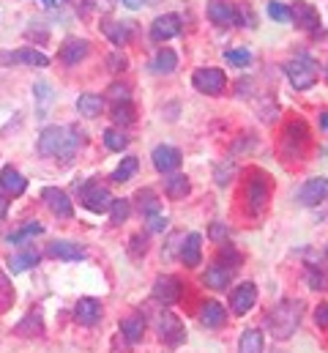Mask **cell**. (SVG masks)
<instances>
[{"instance_id":"obj_1","label":"cell","mask_w":328,"mask_h":353,"mask_svg":"<svg viewBox=\"0 0 328 353\" xmlns=\"http://www.w3.org/2000/svg\"><path fill=\"white\" fill-rule=\"evenodd\" d=\"M301 315L304 307L296 299H282L268 315H265V326L271 332L274 340H290L296 334V329L301 326Z\"/></svg>"},{"instance_id":"obj_2","label":"cell","mask_w":328,"mask_h":353,"mask_svg":"<svg viewBox=\"0 0 328 353\" xmlns=\"http://www.w3.org/2000/svg\"><path fill=\"white\" fill-rule=\"evenodd\" d=\"M285 74L296 90H309L318 80V63L309 55H296L293 61L285 63Z\"/></svg>"},{"instance_id":"obj_3","label":"cell","mask_w":328,"mask_h":353,"mask_svg":"<svg viewBox=\"0 0 328 353\" xmlns=\"http://www.w3.org/2000/svg\"><path fill=\"white\" fill-rule=\"evenodd\" d=\"M192 85H194V90H200L205 96H219L222 90L227 88V77L216 66H203V69H197L192 74Z\"/></svg>"},{"instance_id":"obj_4","label":"cell","mask_w":328,"mask_h":353,"mask_svg":"<svg viewBox=\"0 0 328 353\" xmlns=\"http://www.w3.org/2000/svg\"><path fill=\"white\" fill-rule=\"evenodd\" d=\"M80 200L88 211H93V214H104V211H110V205H112L115 197L110 194L107 186H101V183H96V181H88V183L80 189Z\"/></svg>"},{"instance_id":"obj_5","label":"cell","mask_w":328,"mask_h":353,"mask_svg":"<svg viewBox=\"0 0 328 353\" xmlns=\"http://www.w3.org/2000/svg\"><path fill=\"white\" fill-rule=\"evenodd\" d=\"M156 332H159V340L170 348H178L183 340H186V329L181 323V318H175L170 310H162L159 318H156Z\"/></svg>"},{"instance_id":"obj_6","label":"cell","mask_w":328,"mask_h":353,"mask_svg":"<svg viewBox=\"0 0 328 353\" xmlns=\"http://www.w3.org/2000/svg\"><path fill=\"white\" fill-rule=\"evenodd\" d=\"M69 137V126H47L39 137V154L41 157H63Z\"/></svg>"},{"instance_id":"obj_7","label":"cell","mask_w":328,"mask_h":353,"mask_svg":"<svg viewBox=\"0 0 328 353\" xmlns=\"http://www.w3.org/2000/svg\"><path fill=\"white\" fill-rule=\"evenodd\" d=\"M268 194H271V186H268L263 173L249 178V183H246V205H249L252 214H263V208L268 203Z\"/></svg>"},{"instance_id":"obj_8","label":"cell","mask_w":328,"mask_h":353,"mask_svg":"<svg viewBox=\"0 0 328 353\" xmlns=\"http://www.w3.org/2000/svg\"><path fill=\"white\" fill-rule=\"evenodd\" d=\"M41 200H44L47 208H50L55 216H61V219H69V216L74 214V205H72L69 194H66L61 186H47V189L41 192Z\"/></svg>"},{"instance_id":"obj_9","label":"cell","mask_w":328,"mask_h":353,"mask_svg":"<svg viewBox=\"0 0 328 353\" xmlns=\"http://www.w3.org/2000/svg\"><path fill=\"white\" fill-rule=\"evenodd\" d=\"M154 299H156L162 307H172V304L181 299V279L172 276V274L156 276V282H154Z\"/></svg>"},{"instance_id":"obj_10","label":"cell","mask_w":328,"mask_h":353,"mask_svg":"<svg viewBox=\"0 0 328 353\" xmlns=\"http://www.w3.org/2000/svg\"><path fill=\"white\" fill-rule=\"evenodd\" d=\"M290 19H293L298 28L312 30V33L320 28V14H318V8L309 6L307 0H296V3L290 6Z\"/></svg>"},{"instance_id":"obj_11","label":"cell","mask_w":328,"mask_h":353,"mask_svg":"<svg viewBox=\"0 0 328 353\" xmlns=\"http://www.w3.org/2000/svg\"><path fill=\"white\" fill-rule=\"evenodd\" d=\"M208 19L219 28L238 25V8L230 0H208Z\"/></svg>"},{"instance_id":"obj_12","label":"cell","mask_w":328,"mask_h":353,"mask_svg":"<svg viewBox=\"0 0 328 353\" xmlns=\"http://www.w3.org/2000/svg\"><path fill=\"white\" fill-rule=\"evenodd\" d=\"M151 159H154V168H156L159 173H164V176L175 173V170L181 168V162H183L181 151L172 148V145H156L154 154H151Z\"/></svg>"},{"instance_id":"obj_13","label":"cell","mask_w":328,"mask_h":353,"mask_svg":"<svg viewBox=\"0 0 328 353\" xmlns=\"http://www.w3.org/2000/svg\"><path fill=\"white\" fill-rule=\"evenodd\" d=\"M257 301V285L254 282H244L230 293V310L233 315H246Z\"/></svg>"},{"instance_id":"obj_14","label":"cell","mask_w":328,"mask_h":353,"mask_svg":"<svg viewBox=\"0 0 328 353\" xmlns=\"http://www.w3.org/2000/svg\"><path fill=\"white\" fill-rule=\"evenodd\" d=\"M132 22H123V19H112V17H107V19H101V33L115 44V47H126L129 44V39H132Z\"/></svg>"},{"instance_id":"obj_15","label":"cell","mask_w":328,"mask_h":353,"mask_svg":"<svg viewBox=\"0 0 328 353\" xmlns=\"http://www.w3.org/2000/svg\"><path fill=\"white\" fill-rule=\"evenodd\" d=\"M323 200H328V178H309L298 192V203L304 205H320Z\"/></svg>"},{"instance_id":"obj_16","label":"cell","mask_w":328,"mask_h":353,"mask_svg":"<svg viewBox=\"0 0 328 353\" xmlns=\"http://www.w3.org/2000/svg\"><path fill=\"white\" fill-rule=\"evenodd\" d=\"M181 33V17L178 14H164V17H156L154 25H151V39L154 41H167L172 36Z\"/></svg>"},{"instance_id":"obj_17","label":"cell","mask_w":328,"mask_h":353,"mask_svg":"<svg viewBox=\"0 0 328 353\" xmlns=\"http://www.w3.org/2000/svg\"><path fill=\"white\" fill-rule=\"evenodd\" d=\"M88 52H90V44L85 41V39H66L63 44H61V61L66 63V66H77L82 63L85 58H88Z\"/></svg>"},{"instance_id":"obj_18","label":"cell","mask_w":328,"mask_h":353,"mask_svg":"<svg viewBox=\"0 0 328 353\" xmlns=\"http://www.w3.org/2000/svg\"><path fill=\"white\" fill-rule=\"evenodd\" d=\"M3 63H28V66H47L50 58L33 47H22V50H14V52H3L0 55Z\"/></svg>"},{"instance_id":"obj_19","label":"cell","mask_w":328,"mask_h":353,"mask_svg":"<svg viewBox=\"0 0 328 353\" xmlns=\"http://www.w3.org/2000/svg\"><path fill=\"white\" fill-rule=\"evenodd\" d=\"M74 321L80 326H93L101 321V301L99 299H80L74 304Z\"/></svg>"},{"instance_id":"obj_20","label":"cell","mask_w":328,"mask_h":353,"mask_svg":"<svg viewBox=\"0 0 328 353\" xmlns=\"http://www.w3.org/2000/svg\"><path fill=\"white\" fill-rule=\"evenodd\" d=\"M227 321V310L219 304V301H205L200 307V323L205 329H222Z\"/></svg>"},{"instance_id":"obj_21","label":"cell","mask_w":328,"mask_h":353,"mask_svg":"<svg viewBox=\"0 0 328 353\" xmlns=\"http://www.w3.org/2000/svg\"><path fill=\"white\" fill-rule=\"evenodd\" d=\"M47 255L50 258H58V261H82L85 258V250H82L80 244H74V241H52L50 247H47Z\"/></svg>"},{"instance_id":"obj_22","label":"cell","mask_w":328,"mask_h":353,"mask_svg":"<svg viewBox=\"0 0 328 353\" xmlns=\"http://www.w3.org/2000/svg\"><path fill=\"white\" fill-rule=\"evenodd\" d=\"M233 276H236L233 268H227V265H222V263H214L208 271H205L203 282H205L208 288H214V290H225V288L233 282Z\"/></svg>"},{"instance_id":"obj_23","label":"cell","mask_w":328,"mask_h":353,"mask_svg":"<svg viewBox=\"0 0 328 353\" xmlns=\"http://www.w3.org/2000/svg\"><path fill=\"white\" fill-rule=\"evenodd\" d=\"M0 186L11 194V197H19L25 189H28V181L22 178V173L17 170V168H11V165H6L3 170H0Z\"/></svg>"},{"instance_id":"obj_24","label":"cell","mask_w":328,"mask_h":353,"mask_svg":"<svg viewBox=\"0 0 328 353\" xmlns=\"http://www.w3.org/2000/svg\"><path fill=\"white\" fill-rule=\"evenodd\" d=\"M181 261L186 265H200L203 261V239L200 233H189L181 244Z\"/></svg>"},{"instance_id":"obj_25","label":"cell","mask_w":328,"mask_h":353,"mask_svg":"<svg viewBox=\"0 0 328 353\" xmlns=\"http://www.w3.org/2000/svg\"><path fill=\"white\" fill-rule=\"evenodd\" d=\"M121 332H123V337H126L129 345H137V343L143 340V334H145V318H143V315H129V318H123V321H121Z\"/></svg>"},{"instance_id":"obj_26","label":"cell","mask_w":328,"mask_h":353,"mask_svg":"<svg viewBox=\"0 0 328 353\" xmlns=\"http://www.w3.org/2000/svg\"><path fill=\"white\" fill-rule=\"evenodd\" d=\"M77 112L85 118H99L104 112V99L99 93H82L77 99Z\"/></svg>"},{"instance_id":"obj_27","label":"cell","mask_w":328,"mask_h":353,"mask_svg":"<svg viewBox=\"0 0 328 353\" xmlns=\"http://www.w3.org/2000/svg\"><path fill=\"white\" fill-rule=\"evenodd\" d=\"M189 178L183 176V173H170L167 181H164V192H167V197L170 200H183L186 194H189Z\"/></svg>"},{"instance_id":"obj_28","label":"cell","mask_w":328,"mask_h":353,"mask_svg":"<svg viewBox=\"0 0 328 353\" xmlns=\"http://www.w3.org/2000/svg\"><path fill=\"white\" fill-rule=\"evenodd\" d=\"M175 66H178V55H175L170 47H162V50L154 55V63H151V69H154L156 74H172Z\"/></svg>"},{"instance_id":"obj_29","label":"cell","mask_w":328,"mask_h":353,"mask_svg":"<svg viewBox=\"0 0 328 353\" xmlns=\"http://www.w3.org/2000/svg\"><path fill=\"white\" fill-rule=\"evenodd\" d=\"M238 353H263V332L246 329L238 343Z\"/></svg>"},{"instance_id":"obj_30","label":"cell","mask_w":328,"mask_h":353,"mask_svg":"<svg viewBox=\"0 0 328 353\" xmlns=\"http://www.w3.org/2000/svg\"><path fill=\"white\" fill-rule=\"evenodd\" d=\"M41 261V255L39 252H22V255H14V258H8V268H11V274H22V271H28V268H33V265Z\"/></svg>"},{"instance_id":"obj_31","label":"cell","mask_w":328,"mask_h":353,"mask_svg":"<svg viewBox=\"0 0 328 353\" xmlns=\"http://www.w3.org/2000/svg\"><path fill=\"white\" fill-rule=\"evenodd\" d=\"M134 107H132V101H115V107H112V121L123 129V126H132L134 123Z\"/></svg>"},{"instance_id":"obj_32","label":"cell","mask_w":328,"mask_h":353,"mask_svg":"<svg viewBox=\"0 0 328 353\" xmlns=\"http://www.w3.org/2000/svg\"><path fill=\"white\" fill-rule=\"evenodd\" d=\"M82 143H85V132L82 129H77V126H69V137H66V148H63V162H69L77 151L82 148Z\"/></svg>"},{"instance_id":"obj_33","label":"cell","mask_w":328,"mask_h":353,"mask_svg":"<svg viewBox=\"0 0 328 353\" xmlns=\"http://www.w3.org/2000/svg\"><path fill=\"white\" fill-rule=\"evenodd\" d=\"M41 233H44V228H41L39 222H30V225H25V228H19V230L8 233V236H6V241H8V244H25L28 239L41 236Z\"/></svg>"},{"instance_id":"obj_34","label":"cell","mask_w":328,"mask_h":353,"mask_svg":"<svg viewBox=\"0 0 328 353\" xmlns=\"http://www.w3.org/2000/svg\"><path fill=\"white\" fill-rule=\"evenodd\" d=\"M137 168H140L137 157H123V162H121V165L115 168V173H112V181H115V183H126L129 178H134Z\"/></svg>"},{"instance_id":"obj_35","label":"cell","mask_w":328,"mask_h":353,"mask_svg":"<svg viewBox=\"0 0 328 353\" xmlns=\"http://www.w3.org/2000/svg\"><path fill=\"white\" fill-rule=\"evenodd\" d=\"M104 145H107L110 151H118V154H121V151L129 148V137H126L121 129H107V132H104Z\"/></svg>"},{"instance_id":"obj_36","label":"cell","mask_w":328,"mask_h":353,"mask_svg":"<svg viewBox=\"0 0 328 353\" xmlns=\"http://www.w3.org/2000/svg\"><path fill=\"white\" fill-rule=\"evenodd\" d=\"M134 200H137V208H140L143 214L159 211V200H156V192H154V189H140V192L134 194Z\"/></svg>"},{"instance_id":"obj_37","label":"cell","mask_w":328,"mask_h":353,"mask_svg":"<svg viewBox=\"0 0 328 353\" xmlns=\"http://www.w3.org/2000/svg\"><path fill=\"white\" fill-rule=\"evenodd\" d=\"M241 252L233 247V244H225L222 247V252H219V258H216V263L227 265V268H233V271H238V265H241Z\"/></svg>"},{"instance_id":"obj_38","label":"cell","mask_w":328,"mask_h":353,"mask_svg":"<svg viewBox=\"0 0 328 353\" xmlns=\"http://www.w3.org/2000/svg\"><path fill=\"white\" fill-rule=\"evenodd\" d=\"M129 214H132V203L129 200H112V205H110V219H112V225H121V222H126L129 219Z\"/></svg>"},{"instance_id":"obj_39","label":"cell","mask_w":328,"mask_h":353,"mask_svg":"<svg viewBox=\"0 0 328 353\" xmlns=\"http://www.w3.org/2000/svg\"><path fill=\"white\" fill-rule=\"evenodd\" d=\"M225 61H227L230 66L244 69V66L252 63V52H249V50H227V52H225Z\"/></svg>"},{"instance_id":"obj_40","label":"cell","mask_w":328,"mask_h":353,"mask_svg":"<svg viewBox=\"0 0 328 353\" xmlns=\"http://www.w3.org/2000/svg\"><path fill=\"white\" fill-rule=\"evenodd\" d=\"M307 285H309L312 290H326L328 276L323 274V271H318L315 265H309V268H307Z\"/></svg>"},{"instance_id":"obj_41","label":"cell","mask_w":328,"mask_h":353,"mask_svg":"<svg viewBox=\"0 0 328 353\" xmlns=\"http://www.w3.org/2000/svg\"><path fill=\"white\" fill-rule=\"evenodd\" d=\"M268 17L276 19V22H290V8L285 3H279V0H271L268 3Z\"/></svg>"},{"instance_id":"obj_42","label":"cell","mask_w":328,"mask_h":353,"mask_svg":"<svg viewBox=\"0 0 328 353\" xmlns=\"http://www.w3.org/2000/svg\"><path fill=\"white\" fill-rule=\"evenodd\" d=\"M145 222H148V230H151V233H164V230H167V216H164L162 211L145 214Z\"/></svg>"},{"instance_id":"obj_43","label":"cell","mask_w":328,"mask_h":353,"mask_svg":"<svg viewBox=\"0 0 328 353\" xmlns=\"http://www.w3.org/2000/svg\"><path fill=\"white\" fill-rule=\"evenodd\" d=\"M11 301H14V290H11L8 279L0 274V312H6L11 307Z\"/></svg>"},{"instance_id":"obj_44","label":"cell","mask_w":328,"mask_h":353,"mask_svg":"<svg viewBox=\"0 0 328 353\" xmlns=\"http://www.w3.org/2000/svg\"><path fill=\"white\" fill-rule=\"evenodd\" d=\"M233 173H236V165H233V162L227 159V162H225V165H222V168L216 170V183H219V186H227V183H230V176H233Z\"/></svg>"},{"instance_id":"obj_45","label":"cell","mask_w":328,"mask_h":353,"mask_svg":"<svg viewBox=\"0 0 328 353\" xmlns=\"http://www.w3.org/2000/svg\"><path fill=\"white\" fill-rule=\"evenodd\" d=\"M129 252H132L134 258H137V255H145V252H148V239H145V236H132Z\"/></svg>"},{"instance_id":"obj_46","label":"cell","mask_w":328,"mask_h":353,"mask_svg":"<svg viewBox=\"0 0 328 353\" xmlns=\"http://www.w3.org/2000/svg\"><path fill=\"white\" fill-rule=\"evenodd\" d=\"M211 239H214V241H219V244H227L230 230H227L222 222H214V228H211Z\"/></svg>"},{"instance_id":"obj_47","label":"cell","mask_w":328,"mask_h":353,"mask_svg":"<svg viewBox=\"0 0 328 353\" xmlns=\"http://www.w3.org/2000/svg\"><path fill=\"white\" fill-rule=\"evenodd\" d=\"M107 63H110V69H112V72H123L129 61H126V55H121V52H115V55H110V61H107Z\"/></svg>"},{"instance_id":"obj_48","label":"cell","mask_w":328,"mask_h":353,"mask_svg":"<svg viewBox=\"0 0 328 353\" xmlns=\"http://www.w3.org/2000/svg\"><path fill=\"white\" fill-rule=\"evenodd\" d=\"M315 323H318L320 329H328V301L315 310Z\"/></svg>"},{"instance_id":"obj_49","label":"cell","mask_w":328,"mask_h":353,"mask_svg":"<svg viewBox=\"0 0 328 353\" xmlns=\"http://www.w3.org/2000/svg\"><path fill=\"white\" fill-rule=\"evenodd\" d=\"M110 96H112L115 101H129V88H126V85H112V88H110Z\"/></svg>"},{"instance_id":"obj_50","label":"cell","mask_w":328,"mask_h":353,"mask_svg":"<svg viewBox=\"0 0 328 353\" xmlns=\"http://www.w3.org/2000/svg\"><path fill=\"white\" fill-rule=\"evenodd\" d=\"M90 8H99V11H107V8H112L115 6V0H85Z\"/></svg>"},{"instance_id":"obj_51","label":"cell","mask_w":328,"mask_h":353,"mask_svg":"<svg viewBox=\"0 0 328 353\" xmlns=\"http://www.w3.org/2000/svg\"><path fill=\"white\" fill-rule=\"evenodd\" d=\"M126 8H143L145 6V0H121Z\"/></svg>"},{"instance_id":"obj_52","label":"cell","mask_w":328,"mask_h":353,"mask_svg":"<svg viewBox=\"0 0 328 353\" xmlns=\"http://www.w3.org/2000/svg\"><path fill=\"white\" fill-rule=\"evenodd\" d=\"M6 211H8V197H3V194H0V219L6 216Z\"/></svg>"},{"instance_id":"obj_53","label":"cell","mask_w":328,"mask_h":353,"mask_svg":"<svg viewBox=\"0 0 328 353\" xmlns=\"http://www.w3.org/2000/svg\"><path fill=\"white\" fill-rule=\"evenodd\" d=\"M44 6L47 8H55V6H61V0H44Z\"/></svg>"},{"instance_id":"obj_54","label":"cell","mask_w":328,"mask_h":353,"mask_svg":"<svg viewBox=\"0 0 328 353\" xmlns=\"http://www.w3.org/2000/svg\"><path fill=\"white\" fill-rule=\"evenodd\" d=\"M320 123H323V129H328V112L323 115V121H320Z\"/></svg>"},{"instance_id":"obj_55","label":"cell","mask_w":328,"mask_h":353,"mask_svg":"<svg viewBox=\"0 0 328 353\" xmlns=\"http://www.w3.org/2000/svg\"><path fill=\"white\" fill-rule=\"evenodd\" d=\"M326 258H328V247H326Z\"/></svg>"}]
</instances>
